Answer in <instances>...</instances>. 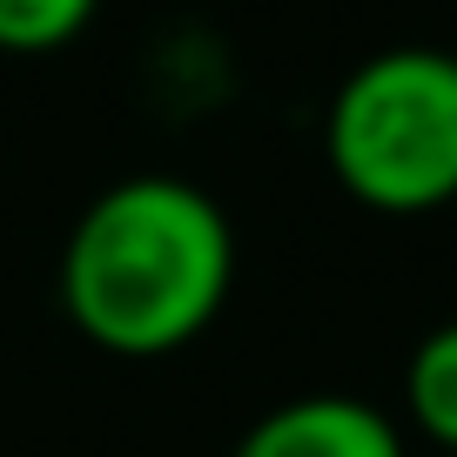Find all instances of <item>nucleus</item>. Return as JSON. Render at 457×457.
Returning a JSON list of instances; mask_svg holds the SVG:
<instances>
[{"instance_id":"f257e3e1","label":"nucleus","mask_w":457,"mask_h":457,"mask_svg":"<svg viewBox=\"0 0 457 457\" xmlns=\"http://www.w3.org/2000/svg\"><path fill=\"white\" fill-rule=\"evenodd\" d=\"M236 289V228L202 182L142 169L108 182L61 243L54 296L95 350L129 363L182 357Z\"/></svg>"},{"instance_id":"20e7f679","label":"nucleus","mask_w":457,"mask_h":457,"mask_svg":"<svg viewBox=\"0 0 457 457\" xmlns=\"http://www.w3.org/2000/svg\"><path fill=\"white\" fill-rule=\"evenodd\" d=\"M403 424L437 457H457V316L424 329L403 357Z\"/></svg>"},{"instance_id":"f03ea898","label":"nucleus","mask_w":457,"mask_h":457,"mask_svg":"<svg viewBox=\"0 0 457 457\" xmlns=\"http://www.w3.org/2000/svg\"><path fill=\"white\" fill-rule=\"evenodd\" d=\"M323 169L370 215H437L457 202V54L384 47L329 87Z\"/></svg>"},{"instance_id":"39448f33","label":"nucleus","mask_w":457,"mask_h":457,"mask_svg":"<svg viewBox=\"0 0 457 457\" xmlns=\"http://www.w3.org/2000/svg\"><path fill=\"white\" fill-rule=\"evenodd\" d=\"M101 0H0V54H61L95 28Z\"/></svg>"},{"instance_id":"7ed1b4c3","label":"nucleus","mask_w":457,"mask_h":457,"mask_svg":"<svg viewBox=\"0 0 457 457\" xmlns=\"http://www.w3.org/2000/svg\"><path fill=\"white\" fill-rule=\"evenodd\" d=\"M228 457H411V437L384 403L350 390H310L262 411Z\"/></svg>"}]
</instances>
